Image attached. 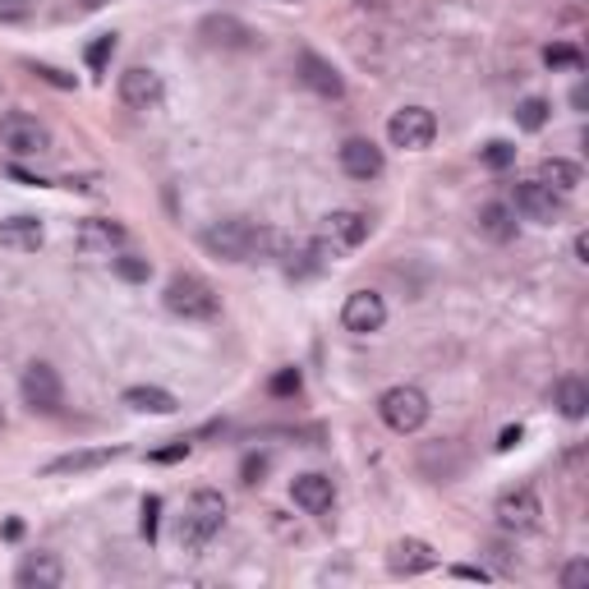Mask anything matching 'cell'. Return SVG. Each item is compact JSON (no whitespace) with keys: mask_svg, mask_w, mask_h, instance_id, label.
I'll return each instance as SVG.
<instances>
[{"mask_svg":"<svg viewBox=\"0 0 589 589\" xmlns=\"http://www.w3.org/2000/svg\"><path fill=\"white\" fill-rule=\"evenodd\" d=\"M42 239H47V231H42L37 216H10V222H0V249H10V254H33V249H42Z\"/></svg>","mask_w":589,"mask_h":589,"instance_id":"20","label":"cell"},{"mask_svg":"<svg viewBox=\"0 0 589 589\" xmlns=\"http://www.w3.org/2000/svg\"><path fill=\"white\" fill-rule=\"evenodd\" d=\"M543 64L549 70H585V56L572 42H553V47H543Z\"/></svg>","mask_w":589,"mask_h":589,"instance_id":"28","label":"cell"},{"mask_svg":"<svg viewBox=\"0 0 589 589\" xmlns=\"http://www.w3.org/2000/svg\"><path fill=\"white\" fill-rule=\"evenodd\" d=\"M0 19H5V24H19V19H28V0H0Z\"/></svg>","mask_w":589,"mask_h":589,"instance_id":"37","label":"cell"},{"mask_svg":"<svg viewBox=\"0 0 589 589\" xmlns=\"http://www.w3.org/2000/svg\"><path fill=\"white\" fill-rule=\"evenodd\" d=\"M387 139L401 152H424L438 139V116H433L428 106H401V111L387 120Z\"/></svg>","mask_w":589,"mask_h":589,"instance_id":"5","label":"cell"},{"mask_svg":"<svg viewBox=\"0 0 589 589\" xmlns=\"http://www.w3.org/2000/svg\"><path fill=\"white\" fill-rule=\"evenodd\" d=\"M239 474H245V484H258V479L268 474V456H245V466H239Z\"/></svg>","mask_w":589,"mask_h":589,"instance_id":"34","label":"cell"},{"mask_svg":"<svg viewBox=\"0 0 589 589\" xmlns=\"http://www.w3.org/2000/svg\"><path fill=\"white\" fill-rule=\"evenodd\" d=\"M382 322H387V304H382L378 291H355L351 299H345V309H341L345 332L368 337V332H382Z\"/></svg>","mask_w":589,"mask_h":589,"instance_id":"12","label":"cell"},{"mask_svg":"<svg viewBox=\"0 0 589 589\" xmlns=\"http://www.w3.org/2000/svg\"><path fill=\"white\" fill-rule=\"evenodd\" d=\"M511 162H516V148H511L507 139H493V143L484 148V166H488V170H507Z\"/></svg>","mask_w":589,"mask_h":589,"instance_id":"30","label":"cell"},{"mask_svg":"<svg viewBox=\"0 0 589 589\" xmlns=\"http://www.w3.org/2000/svg\"><path fill=\"white\" fill-rule=\"evenodd\" d=\"M14 580L24 589H56V585H64V566H60L56 553H28L24 562H19Z\"/></svg>","mask_w":589,"mask_h":589,"instance_id":"17","label":"cell"},{"mask_svg":"<svg viewBox=\"0 0 589 589\" xmlns=\"http://www.w3.org/2000/svg\"><path fill=\"white\" fill-rule=\"evenodd\" d=\"M28 70H33L37 79H47V83H56V89H74V74H64V70H56V64H28Z\"/></svg>","mask_w":589,"mask_h":589,"instance_id":"33","label":"cell"},{"mask_svg":"<svg viewBox=\"0 0 589 589\" xmlns=\"http://www.w3.org/2000/svg\"><path fill=\"white\" fill-rule=\"evenodd\" d=\"M304 387V378H299V368H281V374L272 378V397H295V391Z\"/></svg>","mask_w":589,"mask_h":589,"instance_id":"32","label":"cell"},{"mask_svg":"<svg viewBox=\"0 0 589 589\" xmlns=\"http://www.w3.org/2000/svg\"><path fill=\"white\" fill-rule=\"evenodd\" d=\"M549 116H553V106L543 102V97H526V102L516 106V125L526 129V134H539V129L549 125Z\"/></svg>","mask_w":589,"mask_h":589,"instance_id":"26","label":"cell"},{"mask_svg":"<svg viewBox=\"0 0 589 589\" xmlns=\"http://www.w3.org/2000/svg\"><path fill=\"white\" fill-rule=\"evenodd\" d=\"M83 10H102V5H111V0H79Z\"/></svg>","mask_w":589,"mask_h":589,"instance_id":"41","label":"cell"},{"mask_svg":"<svg viewBox=\"0 0 589 589\" xmlns=\"http://www.w3.org/2000/svg\"><path fill=\"white\" fill-rule=\"evenodd\" d=\"M203 37L212 42V47H231V51H249L254 47V28L239 24V19H231V14H208L203 19Z\"/></svg>","mask_w":589,"mask_h":589,"instance_id":"19","label":"cell"},{"mask_svg":"<svg viewBox=\"0 0 589 589\" xmlns=\"http://www.w3.org/2000/svg\"><path fill=\"white\" fill-rule=\"evenodd\" d=\"M322 239L332 249H360L364 239H368V216L355 212V208H341V212H332L322 222Z\"/></svg>","mask_w":589,"mask_h":589,"instance_id":"15","label":"cell"},{"mask_svg":"<svg viewBox=\"0 0 589 589\" xmlns=\"http://www.w3.org/2000/svg\"><path fill=\"white\" fill-rule=\"evenodd\" d=\"M585 580H589V562H585V557L572 562V566L562 572V585H566V589H576V585H585Z\"/></svg>","mask_w":589,"mask_h":589,"instance_id":"36","label":"cell"},{"mask_svg":"<svg viewBox=\"0 0 589 589\" xmlns=\"http://www.w3.org/2000/svg\"><path fill=\"white\" fill-rule=\"evenodd\" d=\"M539 180L543 185H549L553 193H562V199H566V193H576L580 189V166L576 162H566V157H543V166H539Z\"/></svg>","mask_w":589,"mask_h":589,"instance_id":"24","label":"cell"},{"mask_svg":"<svg viewBox=\"0 0 589 589\" xmlns=\"http://www.w3.org/2000/svg\"><path fill=\"white\" fill-rule=\"evenodd\" d=\"M203 249L222 263H258V258H286V239L276 231L249 222V216H222L203 231Z\"/></svg>","mask_w":589,"mask_h":589,"instance_id":"1","label":"cell"},{"mask_svg":"<svg viewBox=\"0 0 589 589\" xmlns=\"http://www.w3.org/2000/svg\"><path fill=\"white\" fill-rule=\"evenodd\" d=\"M162 299H166V309L176 318H185V322H212L216 314H222V295L212 291V281L193 276V272L170 276Z\"/></svg>","mask_w":589,"mask_h":589,"instance_id":"3","label":"cell"},{"mask_svg":"<svg viewBox=\"0 0 589 589\" xmlns=\"http://www.w3.org/2000/svg\"><path fill=\"white\" fill-rule=\"evenodd\" d=\"M120 461V447H93V451H70V456H56L47 466V474H89V470H102Z\"/></svg>","mask_w":589,"mask_h":589,"instance_id":"21","label":"cell"},{"mask_svg":"<svg viewBox=\"0 0 589 589\" xmlns=\"http://www.w3.org/2000/svg\"><path fill=\"white\" fill-rule=\"evenodd\" d=\"M291 497H295V507H299V511L322 516V511H332V502H337V484H332L327 474H295Z\"/></svg>","mask_w":589,"mask_h":589,"instance_id":"16","label":"cell"},{"mask_svg":"<svg viewBox=\"0 0 589 589\" xmlns=\"http://www.w3.org/2000/svg\"><path fill=\"white\" fill-rule=\"evenodd\" d=\"M493 516H497V526L507 534H530L539 526V516H543V502H539L534 488H507L497 497Z\"/></svg>","mask_w":589,"mask_h":589,"instance_id":"9","label":"cell"},{"mask_svg":"<svg viewBox=\"0 0 589 589\" xmlns=\"http://www.w3.org/2000/svg\"><path fill=\"white\" fill-rule=\"evenodd\" d=\"M222 526H226V497L216 488L189 493L185 516H180V549L185 553H203L208 543L222 534Z\"/></svg>","mask_w":589,"mask_h":589,"instance_id":"2","label":"cell"},{"mask_svg":"<svg viewBox=\"0 0 589 589\" xmlns=\"http://www.w3.org/2000/svg\"><path fill=\"white\" fill-rule=\"evenodd\" d=\"M157 516H162V497H143V520H139V530L148 543H157Z\"/></svg>","mask_w":589,"mask_h":589,"instance_id":"31","label":"cell"},{"mask_svg":"<svg viewBox=\"0 0 589 589\" xmlns=\"http://www.w3.org/2000/svg\"><path fill=\"white\" fill-rule=\"evenodd\" d=\"M166 97V83L157 70H148V64H134V70L120 74V102L129 111H157Z\"/></svg>","mask_w":589,"mask_h":589,"instance_id":"10","label":"cell"},{"mask_svg":"<svg viewBox=\"0 0 589 589\" xmlns=\"http://www.w3.org/2000/svg\"><path fill=\"white\" fill-rule=\"evenodd\" d=\"M553 405L562 410V420H585L589 414V387H585V378H562L557 382V391H553Z\"/></svg>","mask_w":589,"mask_h":589,"instance_id":"25","label":"cell"},{"mask_svg":"<svg viewBox=\"0 0 589 589\" xmlns=\"http://www.w3.org/2000/svg\"><path fill=\"white\" fill-rule=\"evenodd\" d=\"M111 268H116L120 281H129V286H143V281L152 276V263H148V258H143V254H125V249L111 258Z\"/></svg>","mask_w":589,"mask_h":589,"instance_id":"27","label":"cell"},{"mask_svg":"<svg viewBox=\"0 0 589 589\" xmlns=\"http://www.w3.org/2000/svg\"><path fill=\"white\" fill-rule=\"evenodd\" d=\"M382 148L374 139H345L341 143V170L351 180H378L382 176Z\"/></svg>","mask_w":589,"mask_h":589,"instance_id":"14","label":"cell"},{"mask_svg":"<svg viewBox=\"0 0 589 589\" xmlns=\"http://www.w3.org/2000/svg\"><path fill=\"white\" fill-rule=\"evenodd\" d=\"M0 143H5L14 157H42V152H51V129L37 116L10 111L5 120H0Z\"/></svg>","mask_w":589,"mask_h":589,"instance_id":"6","label":"cell"},{"mask_svg":"<svg viewBox=\"0 0 589 589\" xmlns=\"http://www.w3.org/2000/svg\"><path fill=\"white\" fill-rule=\"evenodd\" d=\"M125 226L120 222H106V216H89V222H79V249L93 254V258H116L125 249Z\"/></svg>","mask_w":589,"mask_h":589,"instance_id":"13","label":"cell"},{"mask_svg":"<svg viewBox=\"0 0 589 589\" xmlns=\"http://www.w3.org/2000/svg\"><path fill=\"white\" fill-rule=\"evenodd\" d=\"M378 414L391 433H420L428 424V397L420 387H387L378 397Z\"/></svg>","mask_w":589,"mask_h":589,"instance_id":"4","label":"cell"},{"mask_svg":"<svg viewBox=\"0 0 589 589\" xmlns=\"http://www.w3.org/2000/svg\"><path fill=\"white\" fill-rule=\"evenodd\" d=\"M520 438H526V428H520V424L502 428V438H497V451H511V447H520Z\"/></svg>","mask_w":589,"mask_h":589,"instance_id":"38","label":"cell"},{"mask_svg":"<svg viewBox=\"0 0 589 589\" xmlns=\"http://www.w3.org/2000/svg\"><path fill=\"white\" fill-rule=\"evenodd\" d=\"M111 56H116V33H102L83 60H89V70H93V74H106V60H111Z\"/></svg>","mask_w":589,"mask_h":589,"instance_id":"29","label":"cell"},{"mask_svg":"<svg viewBox=\"0 0 589 589\" xmlns=\"http://www.w3.org/2000/svg\"><path fill=\"white\" fill-rule=\"evenodd\" d=\"M19 391H24V405L33 414H60L64 405V387H60V374L51 364H28L24 368V382H19Z\"/></svg>","mask_w":589,"mask_h":589,"instance_id":"7","label":"cell"},{"mask_svg":"<svg viewBox=\"0 0 589 589\" xmlns=\"http://www.w3.org/2000/svg\"><path fill=\"white\" fill-rule=\"evenodd\" d=\"M562 193H553L543 180H520L511 189V212L516 216H526V222H539V226H553L557 216H562Z\"/></svg>","mask_w":589,"mask_h":589,"instance_id":"8","label":"cell"},{"mask_svg":"<svg viewBox=\"0 0 589 589\" xmlns=\"http://www.w3.org/2000/svg\"><path fill=\"white\" fill-rule=\"evenodd\" d=\"M479 231H484L493 245H507V239H516V212H511V203H484V208H479Z\"/></svg>","mask_w":589,"mask_h":589,"instance_id":"22","label":"cell"},{"mask_svg":"<svg viewBox=\"0 0 589 589\" xmlns=\"http://www.w3.org/2000/svg\"><path fill=\"white\" fill-rule=\"evenodd\" d=\"M576 263H589V235H576Z\"/></svg>","mask_w":589,"mask_h":589,"instance_id":"40","label":"cell"},{"mask_svg":"<svg viewBox=\"0 0 589 589\" xmlns=\"http://www.w3.org/2000/svg\"><path fill=\"white\" fill-rule=\"evenodd\" d=\"M185 456H189V443L180 438V443H170V447H162V451H152V461H157V466H170V461H185Z\"/></svg>","mask_w":589,"mask_h":589,"instance_id":"35","label":"cell"},{"mask_svg":"<svg viewBox=\"0 0 589 589\" xmlns=\"http://www.w3.org/2000/svg\"><path fill=\"white\" fill-rule=\"evenodd\" d=\"M295 74H299V83L309 93H318V97H345V79H341V70L327 56H318V51H299L295 56Z\"/></svg>","mask_w":589,"mask_h":589,"instance_id":"11","label":"cell"},{"mask_svg":"<svg viewBox=\"0 0 589 589\" xmlns=\"http://www.w3.org/2000/svg\"><path fill=\"white\" fill-rule=\"evenodd\" d=\"M387 562H391V572L397 576H424V572L438 566V553H433V543H424V539H401Z\"/></svg>","mask_w":589,"mask_h":589,"instance_id":"18","label":"cell"},{"mask_svg":"<svg viewBox=\"0 0 589 589\" xmlns=\"http://www.w3.org/2000/svg\"><path fill=\"white\" fill-rule=\"evenodd\" d=\"M451 576H456V580H488L484 566H451Z\"/></svg>","mask_w":589,"mask_h":589,"instance_id":"39","label":"cell"},{"mask_svg":"<svg viewBox=\"0 0 589 589\" xmlns=\"http://www.w3.org/2000/svg\"><path fill=\"white\" fill-rule=\"evenodd\" d=\"M125 405L134 410V414H176L180 401L170 397L166 387H129L125 391Z\"/></svg>","mask_w":589,"mask_h":589,"instance_id":"23","label":"cell"}]
</instances>
